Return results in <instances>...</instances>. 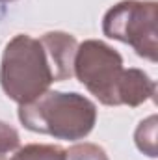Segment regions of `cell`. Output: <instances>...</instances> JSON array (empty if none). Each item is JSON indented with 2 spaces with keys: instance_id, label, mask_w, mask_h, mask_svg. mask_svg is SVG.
<instances>
[{
  "instance_id": "cell-3",
  "label": "cell",
  "mask_w": 158,
  "mask_h": 160,
  "mask_svg": "<svg viewBox=\"0 0 158 160\" xmlns=\"http://www.w3.org/2000/svg\"><path fill=\"white\" fill-rule=\"evenodd\" d=\"M102 32L110 39L130 45L140 58L158 60V2L121 0L102 17Z\"/></svg>"
},
{
  "instance_id": "cell-5",
  "label": "cell",
  "mask_w": 158,
  "mask_h": 160,
  "mask_svg": "<svg viewBox=\"0 0 158 160\" xmlns=\"http://www.w3.org/2000/svg\"><path fill=\"white\" fill-rule=\"evenodd\" d=\"M45 45L50 62L56 71V80L63 82L75 77V56L78 48V41L67 32H47L39 38Z\"/></svg>"
},
{
  "instance_id": "cell-9",
  "label": "cell",
  "mask_w": 158,
  "mask_h": 160,
  "mask_svg": "<svg viewBox=\"0 0 158 160\" xmlns=\"http://www.w3.org/2000/svg\"><path fill=\"white\" fill-rule=\"evenodd\" d=\"M65 160H110L106 151L97 143H75L73 147L65 149Z\"/></svg>"
},
{
  "instance_id": "cell-1",
  "label": "cell",
  "mask_w": 158,
  "mask_h": 160,
  "mask_svg": "<svg viewBox=\"0 0 158 160\" xmlns=\"http://www.w3.org/2000/svg\"><path fill=\"white\" fill-rule=\"evenodd\" d=\"M19 121L32 132L77 142L93 130L97 106L77 91L48 89L32 102L19 104Z\"/></svg>"
},
{
  "instance_id": "cell-10",
  "label": "cell",
  "mask_w": 158,
  "mask_h": 160,
  "mask_svg": "<svg viewBox=\"0 0 158 160\" xmlns=\"http://www.w3.org/2000/svg\"><path fill=\"white\" fill-rule=\"evenodd\" d=\"M19 145H21L19 132L6 121H0V155H7L19 149Z\"/></svg>"
},
{
  "instance_id": "cell-2",
  "label": "cell",
  "mask_w": 158,
  "mask_h": 160,
  "mask_svg": "<svg viewBox=\"0 0 158 160\" xmlns=\"http://www.w3.org/2000/svg\"><path fill=\"white\" fill-rule=\"evenodd\" d=\"M52 82H58L56 71L41 39L19 34L7 41L0 60V86L13 102H32Z\"/></svg>"
},
{
  "instance_id": "cell-7",
  "label": "cell",
  "mask_w": 158,
  "mask_h": 160,
  "mask_svg": "<svg viewBox=\"0 0 158 160\" xmlns=\"http://www.w3.org/2000/svg\"><path fill=\"white\" fill-rule=\"evenodd\" d=\"M9 160H65V149L50 143H28L15 149Z\"/></svg>"
},
{
  "instance_id": "cell-8",
  "label": "cell",
  "mask_w": 158,
  "mask_h": 160,
  "mask_svg": "<svg viewBox=\"0 0 158 160\" xmlns=\"http://www.w3.org/2000/svg\"><path fill=\"white\" fill-rule=\"evenodd\" d=\"M156 123H158L156 116H149L147 119H143L138 125V128H136V132H134L136 147H138L143 155H147V157H151V158H156L158 157Z\"/></svg>"
},
{
  "instance_id": "cell-6",
  "label": "cell",
  "mask_w": 158,
  "mask_h": 160,
  "mask_svg": "<svg viewBox=\"0 0 158 160\" xmlns=\"http://www.w3.org/2000/svg\"><path fill=\"white\" fill-rule=\"evenodd\" d=\"M156 95V82L145 71L130 67L123 71V77L117 89V106H130L136 108Z\"/></svg>"
},
{
  "instance_id": "cell-11",
  "label": "cell",
  "mask_w": 158,
  "mask_h": 160,
  "mask_svg": "<svg viewBox=\"0 0 158 160\" xmlns=\"http://www.w3.org/2000/svg\"><path fill=\"white\" fill-rule=\"evenodd\" d=\"M0 160H9V157L7 155H0Z\"/></svg>"
},
{
  "instance_id": "cell-4",
  "label": "cell",
  "mask_w": 158,
  "mask_h": 160,
  "mask_svg": "<svg viewBox=\"0 0 158 160\" xmlns=\"http://www.w3.org/2000/svg\"><path fill=\"white\" fill-rule=\"evenodd\" d=\"M123 58L101 39H86L77 48L75 77L104 106H117V89L123 77Z\"/></svg>"
},
{
  "instance_id": "cell-12",
  "label": "cell",
  "mask_w": 158,
  "mask_h": 160,
  "mask_svg": "<svg viewBox=\"0 0 158 160\" xmlns=\"http://www.w3.org/2000/svg\"><path fill=\"white\" fill-rule=\"evenodd\" d=\"M7 2H15V0H0V4H7Z\"/></svg>"
}]
</instances>
